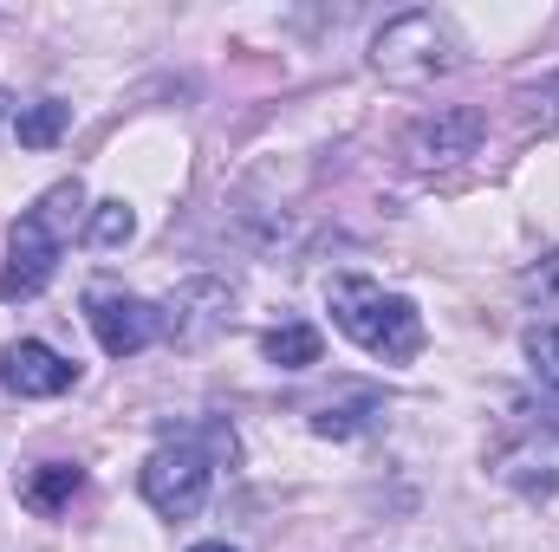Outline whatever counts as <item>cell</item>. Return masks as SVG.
Masks as SVG:
<instances>
[{
  "instance_id": "cell-3",
  "label": "cell",
  "mask_w": 559,
  "mask_h": 552,
  "mask_svg": "<svg viewBox=\"0 0 559 552\" xmlns=\"http://www.w3.org/2000/svg\"><path fill=\"white\" fill-rule=\"evenodd\" d=\"M371 65H378L391 85H429V79H442V72L455 65V33H449V20H436V13H397V20L378 26Z\"/></svg>"
},
{
  "instance_id": "cell-14",
  "label": "cell",
  "mask_w": 559,
  "mask_h": 552,
  "mask_svg": "<svg viewBox=\"0 0 559 552\" xmlns=\"http://www.w3.org/2000/svg\"><path fill=\"white\" fill-rule=\"evenodd\" d=\"M521 105H527V124H534V131H559V72L540 79V85H527Z\"/></svg>"
},
{
  "instance_id": "cell-7",
  "label": "cell",
  "mask_w": 559,
  "mask_h": 552,
  "mask_svg": "<svg viewBox=\"0 0 559 552\" xmlns=\"http://www.w3.org/2000/svg\"><path fill=\"white\" fill-rule=\"evenodd\" d=\"M228 286L222 279H189V286H176L169 292V305H163V325H169V338L176 345H209L222 325H228Z\"/></svg>"
},
{
  "instance_id": "cell-5",
  "label": "cell",
  "mask_w": 559,
  "mask_h": 552,
  "mask_svg": "<svg viewBox=\"0 0 559 552\" xmlns=\"http://www.w3.org/2000/svg\"><path fill=\"white\" fill-rule=\"evenodd\" d=\"M488 137V118L475 111V105H436L429 118L411 124V137H404V163L411 169H455V163H468L475 149Z\"/></svg>"
},
{
  "instance_id": "cell-16",
  "label": "cell",
  "mask_w": 559,
  "mask_h": 552,
  "mask_svg": "<svg viewBox=\"0 0 559 552\" xmlns=\"http://www.w3.org/2000/svg\"><path fill=\"white\" fill-rule=\"evenodd\" d=\"M189 552H235V547H222V540H209V547H189Z\"/></svg>"
},
{
  "instance_id": "cell-2",
  "label": "cell",
  "mask_w": 559,
  "mask_h": 552,
  "mask_svg": "<svg viewBox=\"0 0 559 552\" xmlns=\"http://www.w3.org/2000/svg\"><path fill=\"white\" fill-rule=\"evenodd\" d=\"M332 319L358 351L384 364H411L423 351V312L404 292H384L378 279H332Z\"/></svg>"
},
{
  "instance_id": "cell-9",
  "label": "cell",
  "mask_w": 559,
  "mask_h": 552,
  "mask_svg": "<svg viewBox=\"0 0 559 552\" xmlns=\"http://www.w3.org/2000/svg\"><path fill=\"white\" fill-rule=\"evenodd\" d=\"M79 488H85V468H72V461H46V468H33V475H26L20 501H26L33 514H66Z\"/></svg>"
},
{
  "instance_id": "cell-6",
  "label": "cell",
  "mask_w": 559,
  "mask_h": 552,
  "mask_svg": "<svg viewBox=\"0 0 559 552\" xmlns=\"http://www.w3.org/2000/svg\"><path fill=\"white\" fill-rule=\"evenodd\" d=\"M0 384H7L13 397H59V391L79 384V364L59 358V351L39 345V338H20V345L0 351Z\"/></svg>"
},
{
  "instance_id": "cell-11",
  "label": "cell",
  "mask_w": 559,
  "mask_h": 552,
  "mask_svg": "<svg viewBox=\"0 0 559 552\" xmlns=\"http://www.w3.org/2000/svg\"><path fill=\"white\" fill-rule=\"evenodd\" d=\"M66 124H72V105H59V98H39V105H26L13 118V131H20L26 149H52V143L66 137Z\"/></svg>"
},
{
  "instance_id": "cell-8",
  "label": "cell",
  "mask_w": 559,
  "mask_h": 552,
  "mask_svg": "<svg viewBox=\"0 0 559 552\" xmlns=\"http://www.w3.org/2000/svg\"><path fill=\"white\" fill-rule=\"evenodd\" d=\"M92 332L111 358H131L156 338V305H143L131 292H92Z\"/></svg>"
},
{
  "instance_id": "cell-17",
  "label": "cell",
  "mask_w": 559,
  "mask_h": 552,
  "mask_svg": "<svg viewBox=\"0 0 559 552\" xmlns=\"http://www.w3.org/2000/svg\"><path fill=\"white\" fill-rule=\"evenodd\" d=\"M0 118H7V92H0Z\"/></svg>"
},
{
  "instance_id": "cell-10",
  "label": "cell",
  "mask_w": 559,
  "mask_h": 552,
  "mask_svg": "<svg viewBox=\"0 0 559 552\" xmlns=\"http://www.w3.org/2000/svg\"><path fill=\"white\" fill-rule=\"evenodd\" d=\"M261 351H267V364H280V371H306V364H319L325 338H319L312 325H274V332L261 338Z\"/></svg>"
},
{
  "instance_id": "cell-1",
  "label": "cell",
  "mask_w": 559,
  "mask_h": 552,
  "mask_svg": "<svg viewBox=\"0 0 559 552\" xmlns=\"http://www.w3.org/2000/svg\"><path fill=\"white\" fill-rule=\"evenodd\" d=\"M79 208H85V189H79V176L72 182H52L20 221H13V235H7V267H0V299H33L52 267H59V254H66V228L79 221Z\"/></svg>"
},
{
  "instance_id": "cell-13",
  "label": "cell",
  "mask_w": 559,
  "mask_h": 552,
  "mask_svg": "<svg viewBox=\"0 0 559 552\" xmlns=\"http://www.w3.org/2000/svg\"><path fill=\"white\" fill-rule=\"evenodd\" d=\"M131 235H138V215H131L124 202H98V208H92V241H98V248H124Z\"/></svg>"
},
{
  "instance_id": "cell-12",
  "label": "cell",
  "mask_w": 559,
  "mask_h": 552,
  "mask_svg": "<svg viewBox=\"0 0 559 552\" xmlns=\"http://www.w3.org/2000/svg\"><path fill=\"white\" fill-rule=\"evenodd\" d=\"M527 364H534V377H540V391H547V416H559V325H547V332L527 338Z\"/></svg>"
},
{
  "instance_id": "cell-15",
  "label": "cell",
  "mask_w": 559,
  "mask_h": 552,
  "mask_svg": "<svg viewBox=\"0 0 559 552\" xmlns=\"http://www.w3.org/2000/svg\"><path fill=\"white\" fill-rule=\"evenodd\" d=\"M521 292H527L534 305H559V254H547L540 267H527V274H521Z\"/></svg>"
},
{
  "instance_id": "cell-4",
  "label": "cell",
  "mask_w": 559,
  "mask_h": 552,
  "mask_svg": "<svg viewBox=\"0 0 559 552\" xmlns=\"http://www.w3.org/2000/svg\"><path fill=\"white\" fill-rule=\"evenodd\" d=\"M138 488L163 520H195L202 501H209V455L189 448V442H163L138 468Z\"/></svg>"
}]
</instances>
